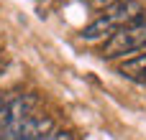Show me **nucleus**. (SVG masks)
<instances>
[{"instance_id":"f03ea898","label":"nucleus","mask_w":146,"mask_h":140,"mask_svg":"<svg viewBox=\"0 0 146 140\" xmlns=\"http://www.w3.org/2000/svg\"><path fill=\"white\" fill-rule=\"evenodd\" d=\"M136 51H146V20H139L128 28H121L118 33L105 38V43L100 48V56L103 59H115V56L136 54Z\"/></svg>"},{"instance_id":"0eeeda50","label":"nucleus","mask_w":146,"mask_h":140,"mask_svg":"<svg viewBox=\"0 0 146 140\" xmlns=\"http://www.w3.org/2000/svg\"><path fill=\"white\" fill-rule=\"evenodd\" d=\"M87 3H90V8H95V10H100V13H103V10L113 8V5H115V3H121V0H87Z\"/></svg>"},{"instance_id":"6e6552de","label":"nucleus","mask_w":146,"mask_h":140,"mask_svg":"<svg viewBox=\"0 0 146 140\" xmlns=\"http://www.w3.org/2000/svg\"><path fill=\"white\" fill-rule=\"evenodd\" d=\"M3 69H5V59L0 56V74H3Z\"/></svg>"},{"instance_id":"20e7f679","label":"nucleus","mask_w":146,"mask_h":140,"mask_svg":"<svg viewBox=\"0 0 146 140\" xmlns=\"http://www.w3.org/2000/svg\"><path fill=\"white\" fill-rule=\"evenodd\" d=\"M38 94H33V92H23V94H10V97H5L3 102H0V133L5 130V128H10L13 122H18V120H23V117H28V115H33V110L38 107Z\"/></svg>"},{"instance_id":"39448f33","label":"nucleus","mask_w":146,"mask_h":140,"mask_svg":"<svg viewBox=\"0 0 146 140\" xmlns=\"http://www.w3.org/2000/svg\"><path fill=\"white\" fill-rule=\"evenodd\" d=\"M126 79H133V82H146V54H139L133 59H126L118 69Z\"/></svg>"},{"instance_id":"f257e3e1","label":"nucleus","mask_w":146,"mask_h":140,"mask_svg":"<svg viewBox=\"0 0 146 140\" xmlns=\"http://www.w3.org/2000/svg\"><path fill=\"white\" fill-rule=\"evenodd\" d=\"M141 3L139 0H121L113 8L103 10L100 18H95L90 26L82 28V38L85 41H98V38H110L113 33H118L121 28H128L133 23H139L141 18Z\"/></svg>"},{"instance_id":"423d86ee","label":"nucleus","mask_w":146,"mask_h":140,"mask_svg":"<svg viewBox=\"0 0 146 140\" xmlns=\"http://www.w3.org/2000/svg\"><path fill=\"white\" fill-rule=\"evenodd\" d=\"M41 140H80V138H77V133H72V130H51L49 135H44Z\"/></svg>"},{"instance_id":"7ed1b4c3","label":"nucleus","mask_w":146,"mask_h":140,"mask_svg":"<svg viewBox=\"0 0 146 140\" xmlns=\"http://www.w3.org/2000/svg\"><path fill=\"white\" fill-rule=\"evenodd\" d=\"M54 130V117L49 115H28L0 133V140H41Z\"/></svg>"}]
</instances>
